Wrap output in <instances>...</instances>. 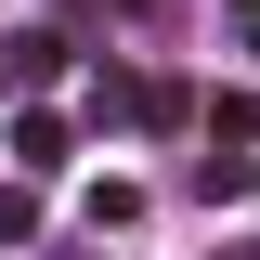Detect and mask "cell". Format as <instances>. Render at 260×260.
Masks as SVG:
<instances>
[{
	"instance_id": "4",
	"label": "cell",
	"mask_w": 260,
	"mask_h": 260,
	"mask_svg": "<svg viewBox=\"0 0 260 260\" xmlns=\"http://www.w3.org/2000/svg\"><path fill=\"white\" fill-rule=\"evenodd\" d=\"M221 260H260V247H221Z\"/></svg>"
},
{
	"instance_id": "2",
	"label": "cell",
	"mask_w": 260,
	"mask_h": 260,
	"mask_svg": "<svg viewBox=\"0 0 260 260\" xmlns=\"http://www.w3.org/2000/svg\"><path fill=\"white\" fill-rule=\"evenodd\" d=\"M39 234V182H0V247H26Z\"/></svg>"
},
{
	"instance_id": "3",
	"label": "cell",
	"mask_w": 260,
	"mask_h": 260,
	"mask_svg": "<svg viewBox=\"0 0 260 260\" xmlns=\"http://www.w3.org/2000/svg\"><path fill=\"white\" fill-rule=\"evenodd\" d=\"M117 13H156V0H117Z\"/></svg>"
},
{
	"instance_id": "5",
	"label": "cell",
	"mask_w": 260,
	"mask_h": 260,
	"mask_svg": "<svg viewBox=\"0 0 260 260\" xmlns=\"http://www.w3.org/2000/svg\"><path fill=\"white\" fill-rule=\"evenodd\" d=\"M247 195H260V182H247Z\"/></svg>"
},
{
	"instance_id": "1",
	"label": "cell",
	"mask_w": 260,
	"mask_h": 260,
	"mask_svg": "<svg viewBox=\"0 0 260 260\" xmlns=\"http://www.w3.org/2000/svg\"><path fill=\"white\" fill-rule=\"evenodd\" d=\"M13 169H65V117L52 104H13Z\"/></svg>"
}]
</instances>
